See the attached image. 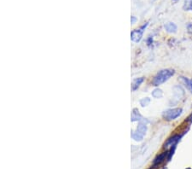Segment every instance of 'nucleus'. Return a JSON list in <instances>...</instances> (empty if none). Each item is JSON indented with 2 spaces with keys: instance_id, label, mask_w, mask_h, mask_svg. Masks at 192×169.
<instances>
[{
  "instance_id": "1",
  "label": "nucleus",
  "mask_w": 192,
  "mask_h": 169,
  "mask_svg": "<svg viewBox=\"0 0 192 169\" xmlns=\"http://www.w3.org/2000/svg\"><path fill=\"white\" fill-rule=\"evenodd\" d=\"M174 74L173 69H163L161 70L159 73L156 74L154 80H153V85L154 86H160L166 80H168Z\"/></svg>"
},
{
  "instance_id": "2",
  "label": "nucleus",
  "mask_w": 192,
  "mask_h": 169,
  "mask_svg": "<svg viewBox=\"0 0 192 169\" xmlns=\"http://www.w3.org/2000/svg\"><path fill=\"white\" fill-rule=\"evenodd\" d=\"M182 114V109H170L163 113V118L166 120H172Z\"/></svg>"
},
{
  "instance_id": "3",
  "label": "nucleus",
  "mask_w": 192,
  "mask_h": 169,
  "mask_svg": "<svg viewBox=\"0 0 192 169\" xmlns=\"http://www.w3.org/2000/svg\"><path fill=\"white\" fill-rule=\"evenodd\" d=\"M148 26V23H145L143 25L142 27L138 28V29L133 30L132 33H131V39L133 40V42H136V43H138L139 41L141 40L143 37V33L144 32V30Z\"/></svg>"
},
{
  "instance_id": "4",
  "label": "nucleus",
  "mask_w": 192,
  "mask_h": 169,
  "mask_svg": "<svg viewBox=\"0 0 192 169\" xmlns=\"http://www.w3.org/2000/svg\"><path fill=\"white\" fill-rule=\"evenodd\" d=\"M146 131H147V127H146L145 125L143 124V123H140L138 126V128H137V131L136 132H133L132 136H133V138L135 140H139L140 141V140H142L143 137L144 136Z\"/></svg>"
},
{
  "instance_id": "5",
  "label": "nucleus",
  "mask_w": 192,
  "mask_h": 169,
  "mask_svg": "<svg viewBox=\"0 0 192 169\" xmlns=\"http://www.w3.org/2000/svg\"><path fill=\"white\" fill-rule=\"evenodd\" d=\"M180 80L184 83L186 88L189 90L190 92H192V80H190L186 77H180Z\"/></svg>"
},
{
  "instance_id": "6",
  "label": "nucleus",
  "mask_w": 192,
  "mask_h": 169,
  "mask_svg": "<svg viewBox=\"0 0 192 169\" xmlns=\"http://www.w3.org/2000/svg\"><path fill=\"white\" fill-rule=\"evenodd\" d=\"M165 28L168 33H176L177 32V26L172 22H167L165 24Z\"/></svg>"
},
{
  "instance_id": "7",
  "label": "nucleus",
  "mask_w": 192,
  "mask_h": 169,
  "mask_svg": "<svg viewBox=\"0 0 192 169\" xmlns=\"http://www.w3.org/2000/svg\"><path fill=\"white\" fill-rule=\"evenodd\" d=\"M143 81V78H138V79L133 80V85H132V88H133V91H136L139 87V86L142 84Z\"/></svg>"
},
{
  "instance_id": "8",
  "label": "nucleus",
  "mask_w": 192,
  "mask_h": 169,
  "mask_svg": "<svg viewBox=\"0 0 192 169\" xmlns=\"http://www.w3.org/2000/svg\"><path fill=\"white\" fill-rule=\"evenodd\" d=\"M179 138H180L179 136H174L172 137V138H169V139L166 141V143H165V147H168V145L172 146L173 145V144H175L176 143L178 142V140H179Z\"/></svg>"
},
{
  "instance_id": "9",
  "label": "nucleus",
  "mask_w": 192,
  "mask_h": 169,
  "mask_svg": "<svg viewBox=\"0 0 192 169\" xmlns=\"http://www.w3.org/2000/svg\"><path fill=\"white\" fill-rule=\"evenodd\" d=\"M183 9L185 10H187V11L192 10V0H185Z\"/></svg>"
},
{
  "instance_id": "10",
  "label": "nucleus",
  "mask_w": 192,
  "mask_h": 169,
  "mask_svg": "<svg viewBox=\"0 0 192 169\" xmlns=\"http://www.w3.org/2000/svg\"><path fill=\"white\" fill-rule=\"evenodd\" d=\"M141 118H142V117H141V115H140V114L137 111V110H133V115H132V120H133V121L140 120Z\"/></svg>"
},
{
  "instance_id": "11",
  "label": "nucleus",
  "mask_w": 192,
  "mask_h": 169,
  "mask_svg": "<svg viewBox=\"0 0 192 169\" xmlns=\"http://www.w3.org/2000/svg\"><path fill=\"white\" fill-rule=\"evenodd\" d=\"M152 96L155 97V98H159L161 96H162V90L160 89H156L152 92Z\"/></svg>"
},
{
  "instance_id": "12",
  "label": "nucleus",
  "mask_w": 192,
  "mask_h": 169,
  "mask_svg": "<svg viewBox=\"0 0 192 169\" xmlns=\"http://www.w3.org/2000/svg\"><path fill=\"white\" fill-rule=\"evenodd\" d=\"M149 98H148V97H146V98H143V99H142L141 101H140V103H141V105H142L143 107L146 106V105H148L149 103Z\"/></svg>"
},
{
  "instance_id": "13",
  "label": "nucleus",
  "mask_w": 192,
  "mask_h": 169,
  "mask_svg": "<svg viewBox=\"0 0 192 169\" xmlns=\"http://www.w3.org/2000/svg\"><path fill=\"white\" fill-rule=\"evenodd\" d=\"M166 154H162V155H161V156L158 157V158H156V161H155V163H158V162H162V159L165 157Z\"/></svg>"
},
{
  "instance_id": "14",
  "label": "nucleus",
  "mask_w": 192,
  "mask_h": 169,
  "mask_svg": "<svg viewBox=\"0 0 192 169\" xmlns=\"http://www.w3.org/2000/svg\"><path fill=\"white\" fill-rule=\"evenodd\" d=\"M188 30H189L190 33H192V23H190L188 25Z\"/></svg>"
},
{
  "instance_id": "15",
  "label": "nucleus",
  "mask_w": 192,
  "mask_h": 169,
  "mask_svg": "<svg viewBox=\"0 0 192 169\" xmlns=\"http://www.w3.org/2000/svg\"><path fill=\"white\" fill-rule=\"evenodd\" d=\"M152 42H153L152 37H150V38H149V40H148V45H150L152 44Z\"/></svg>"
},
{
  "instance_id": "16",
  "label": "nucleus",
  "mask_w": 192,
  "mask_h": 169,
  "mask_svg": "<svg viewBox=\"0 0 192 169\" xmlns=\"http://www.w3.org/2000/svg\"><path fill=\"white\" fill-rule=\"evenodd\" d=\"M136 21H137V19L135 18V17L132 16V18H131V21H132V23H134V22H135Z\"/></svg>"
},
{
  "instance_id": "17",
  "label": "nucleus",
  "mask_w": 192,
  "mask_h": 169,
  "mask_svg": "<svg viewBox=\"0 0 192 169\" xmlns=\"http://www.w3.org/2000/svg\"><path fill=\"white\" fill-rule=\"evenodd\" d=\"M174 1H177V0H174Z\"/></svg>"
}]
</instances>
